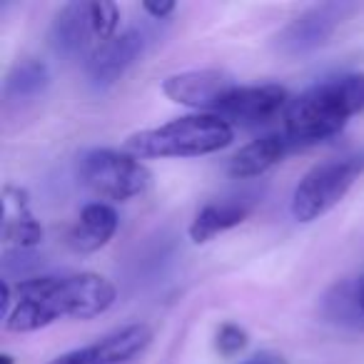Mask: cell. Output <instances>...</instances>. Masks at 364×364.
Listing matches in <instances>:
<instances>
[{
  "instance_id": "cell-1",
  "label": "cell",
  "mask_w": 364,
  "mask_h": 364,
  "mask_svg": "<svg viewBox=\"0 0 364 364\" xmlns=\"http://www.w3.org/2000/svg\"><path fill=\"white\" fill-rule=\"evenodd\" d=\"M117 287L97 272L43 274L16 284V307L3 319L8 332H38L63 317L95 319L115 304Z\"/></svg>"
},
{
  "instance_id": "cell-2",
  "label": "cell",
  "mask_w": 364,
  "mask_h": 364,
  "mask_svg": "<svg viewBox=\"0 0 364 364\" xmlns=\"http://www.w3.org/2000/svg\"><path fill=\"white\" fill-rule=\"evenodd\" d=\"M364 110V75H337L292 97L284 110V137L289 145H317L339 135L349 117Z\"/></svg>"
},
{
  "instance_id": "cell-3",
  "label": "cell",
  "mask_w": 364,
  "mask_h": 364,
  "mask_svg": "<svg viewBox=\"0 0 364 364\" xmlns=\"http://www.w3.org/2000/svg\"><path fill=\"white\" fill-rule=\"evenodd\" d=\"M235 127L215 112H195L165 122L160 127L132 132L122 150L137 160H162V157H200L213 155L232 145Z\"/></svg>"
},
{
  "instance_id": "cell-4",
  "label": "cell",
  "mask_w": 364,
  "mask_h": 364,
  "mask_svg": "<svg viewBox=\"0 0 364 364\" xmlns=\"http://www.w3.org/2000/svg\"><path fill=\"white\" fill-rule=\"evenodd\" d=\"M364 175V155L334 157L314 165L302 175L292 193V218L297 223H314L337 208L352 185Z\"/></svg>"
},
{
  "instance_id": "cell-5",
  "label": "cell",
  "mask_w": 364,
  "mask_h": 364,
  "mask_svg": "<svg viewBox=\"0 0 364 364\" xmlns=\"http://www.w3.org/2000/svg\"><path fill=\"white\" fill-rule=\"evenodd\" d=\"M77 180L97 198L110 203H127L147 193L152 172L125 150L95 147L77 162Z\"/></svg>"
},
{
  "instance_id": "cell-6",
  "label": "cell",
  "mask_w": 364,
  "mask_h": 364,
  "mask_svg": "<svg viewBox=\"0 0 364 364\" xmlns=\"http://www.w3.org/2000/svg\"><path fill=\"white\" fill-rule=\"evenodd\" d=\"M349 13L352 6L347 3H322V6L307 8L274 36V48L284 58H302L307 53H314L334 36V31L342 26Z\"/></svg>"
},
{
  "instance_id": "cell-7",
  "label": "cell",
  "mask_w": 364,
  "mask_h": 364,
  "mask_svg": "<svg viewBox=\"0 0 364 364\" xmlns=\"http://www.w3.org/2000/svg\"><path fill=\"white\" fill-rule=\"evenodd\" d=\"M292 97L282 85H235L215 107V115L232 125L257 127L284 115Z\"/></svg>"
},
{
  "instance_id": "cell-8",
  "label": "cell",
  "mask_w": 364,
  "mask_h": 364,
  "mask_svg": "<svg viewBox=\"0 0 364 364\" xmlns=\"http://www.w3.org/2000/svg\"><path fill=\"white\" fill-rule=\"evenodd\" d=\"M152 342V329L142 322L125 324L85 347L70 349L48 364H127Z\"/></svg>"
},
{
  "instance_id": "cell-9",
  "label": "cell",
  "mask_w": 364,
  "mask_h": 364,
  "mask_svg": "<svg viewBox=\"0 0 364 364\" xmlns=\"http://www.w3.org/2000/svg\"><path fill=\"white\" fill-rule=\"evenodd\" d=\"M235 87L232 77L223 70H185L162 80V92L172 102L198 112H215L225 95Z\"/></svg>"
},
{
  "instance_id": "cell-10",
  "label": "cell",
  "mask_w": 364,
  "mask_h": 364,
  "mask_svg": "<svg viewBox=\"0 0 364 364\" xmlns=\"http://www.w3.org/2000/svg\"><path fill=\"white\" fill-rule=\"evenodd\" d=\"M145 50V36L140 31H125L117 33L112 41L100 43L95 50L90 53L87 60V75L95 85L105 87L117 82L127 73V68L137 60Z\"/></svg>"
},
{
  "instance_id": "cell-11",
  "label": "cell",
  "mask_w": 364,
  "mask_h": 364,
  "mask_svg": "<svg viewBox=\"0 0 364 364\" xmlns=\"http://www.w3.org/2000/svg\"><path fill=\"white\" fill-rule=\"evenodd\" d=\"M46 237L41 220L33 215L28 190L18 185H6L3 188V242L11 245L13 250L31 252Z\"/></svg>"
},
{
  "instance_id": "cell-12",
  "label": "cell",
  "mask_w": 364,
  "mask_h": 364,
  "mask_svg": "<svg viewBox=\"0 0 364 364\" xmlns=\"http://www.w3.org/2000/svg\"><path fill=\"white\" fill-rule=\"evenodd\" d=\"M117 228H120V218L112 205L90 203L80 210V218L68 232V245L80 255L97 252L115 237Z\"/></svg>"
},
{
  "instance_id": "cell-13",
  "label": "cell",
  "mask_w": 364,
  "mask_h": 364,
  "mask_svg": "<svg viewBox=\"0 0 364 364\" xmlns=\"http://www.w3.org/2000/svg\"><path fill=\"white\" fill-rule=\"evenodd\" d=\"M289 140L277 132H269V135H262L257 140L247 142L245 147H240L228 162V175L232 180H252V177H259L274 167L284 155H287Z\"/></svg>"
},
{
  "instance_id": "cell-14",
  "label": "cell",
  "mask_w": 364,
  "mask_h": 364,
  "mask_svg": "<svg viewBox=\"0 0 364 364\" xmlns=\"http://www.w3.org/2000/svg\"><path fill=\"white\" fill-rule=\"evenodd\" d=\"M90 36H92V26H90L87 3H65L55 13V18H53L48 41H50V48L58 55L73 58L77 53H82V48L87 46V38Z\"/></svg>"
},
{
  "instance_id": "cell-15",
  "label": "cell",
  "mask_w": 364,
  "mask_h": 364,
  "mask_svg": "<svg viewBox=\"0 0 364 364\" xmlns=\"http://www.w3.org/2000/svg\"><path fill=\"white\" fill-rule=\"evenodd\" d=\"M50 85V70L38 58H23L11 68L3 82V100L6 105H26L38 97Z\"/></svg>"
},
{
  "instance_id": "cell-16",
  "label": "cell",
  "mask_w": 364,
  "mask_h": 364,
  "mask_svg": "<svg viewBox=\"0 0 364 364\" xmlns=\"http://www.w3.org/2000/svg\"><path fill=\"white\" fill-rule=\"evenodd\" d=\"M250 210H252L250 203H232V200L205 205V208L195 215L193 223H190V228H188L190 240H193L195 245L210 242V240L218 237V235L242 225L245 220H247Z\"/></svg>"
},
{
  "instance_id": "cell-17",
  "label": "cell",
  "mask_w": 364,
  "mask_h": 364,
  "mask_svg": "<svg viewBox=\"0 0 364 364\" xmlns=\"http://www.w3.org/2000/svg\"><path fill=\"white\" fill-rule=\"evenodd\" d=\"M90 11V26H92V38H97L100 43H107L117 36V26H120V8L110 0H92L87 3Z\"/></svg>"
},
{
  "instance_id": "cell-18",
  "label": "cell",
  "mask_w": 364,
  "mask_h": 364,
  "mask_svg": "<svg viewBox=\"0 0 364 364\" xmlns=\"http://www.w3.org/2000/svg\"><path fill=\"white\" fill-rule=\"evenodd\" d=\"M250 337L240 324L235 322H225L223 327L215 334V349H218L223 357H237L245 347H247Z\"/></svg>"
},
{
  "instance_id": "cell-19",
  "label": "cell",
  "mask_w": 364,
  "mask_h": 364,
  "mask_svg": "<svg viewBox=\"0 0 364 364\" xmlns=\"http://www.w3.org/2000/svg\"><path fill=\"white\" fill-rule=\"evenodd\" d=\"M175 8H177L175 3H152V0L142 3V11H145L152 21H165V18H170L172 13H175Z\"/></svg>"
},
{
  "instance_id": "cell-20",
  "label": "cell",
  "mask_w": 364,
  "mask_h": 364,
  "mask_svg": "<svg viewBox=\"0 0 364 364\" xmlns=\"http://www.w3.org/2000/svg\"><path fill=\"white\" fill-rule=\"evenodd\" d=\"M245 364H284L279 357H255V359H250V362H245Z\"/></svg>"
},
{
  "instance_id": "cell-21",
  "label": "cell",
  "mask_w": 364,
  "mask_h": 364,
  "mask_svg": "<svg viewBox=\"0 0 364 364\" xmlns=\"http://www.w3.org/2000/svg\"><path fill=\"white\" fill-rule=\"evenodd\" d=\"M357 297H359V307H362V312H364V274L357 279Z\"/></svg>"
},
{
  "instance_id": "cell-22",
  "label": "cell",
  "mask_w": 364,
  "mask_h": 364,
  "mask_svg": "<svg viewBox=\"0 0 364 364\" xmlns=\"http://www.w3.org/2000/svg\"><path fill=\"white\" fill-rule=\"evenodd\" d=\"M0 364H16V359L11 354H0Z\"/></svg>"
}]
</instances>
